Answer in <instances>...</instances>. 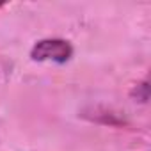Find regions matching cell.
Segmentation results:
<instances>
[{
  "label": "cell",
  "mask_w": 151,
  "mask_h": 151,
  "mask_svg": "<svg viewBox=\"0 0 151 151\" xmlns=\"http://www.w3.org/2000/svg\"><path fill=\"white\" fill-rule=\"evenodd\" d=\"M73 55V46L66 39H41L37 41L32 50H30V59L37 62H57L64 64L71 59Z\"/></svg>",
  "instance_id": "obj_1"
},
{
  "label": "cell",
  "mask_w": 151,
  "mask_h": 151,
  "mask_svg": "<svg viewBox=\"0 0 151 151\" xmlns=\"http://www.w3.org/2000/svg\"><path fill=\"white\" fill-rule=\"evenodd\" d=\"M132 98H135V101H140V103H146V101L149 100V86H147L146 80L140 82V84H137V86L133 87Z\"/></svg>",
  "instance_id": "obj_2"
}]
</instances>
